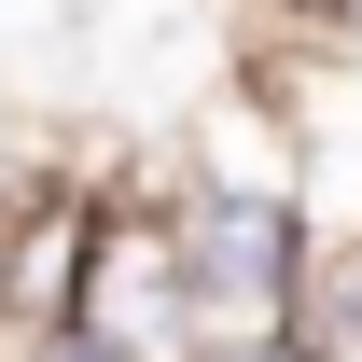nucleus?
I'll return each instance as SVG.
<instances>
[{
  "mask_svg": "<svg viewBox=\"0 0 362 362\" xmlns=\"http://www.w3.org/2000/svg\"><path fill=\"white\" fill-rule=\"evenodd\" d=\"M153 195H168V251H181V293H195V362L307 334V307H320V223H307V195H237V181L168 168V153H153Z\"/></svg>",
  "mask_w": 362,
  "mask_h": 362,
  "instance_id": "nucleus-1",
  "label": "nucleus"
},
{
  "mask_svg": "<svg viewBox=\"0 0 362 362\" xmlns=\"http://www.w3.org/2000/svg\"><path fill=\"white\" fill-rule=\"evenodd\" d=\"M98 349L126 362H195V293H181V251H168V195H153V153L112 168V209H98V251H84V307H70Z\"/></svg>",
  "mask_w": 362,
  "mask_h": 362,
  "instance_id": "nucleus-2",
  "label": "nucleus"
},
{
  "mask_svg": "<svg viewBox=\"0 0 362 362\" xmlns=\"http://www.w3.org/2000/svg\"><path fill=\"white\" fill-rule=\"evenodd\" d=\"M307 334H320L334 362H362V223L320 237V307H307Z\"/></svg>",
  "mask_w": 362,
  "mask_h": 362,
  "instance_id": "nucleus-3",
  "label": "nucleus"
},
{
  "mask_svg": "<svg viewBox=\"0 0 362 362\" xmlns=\"http://www.w3.org/2000/svg\"><path fill=\"white\" fill-rule=\"evenodd\" d=\"M28 362H126V349H98L84 320H70V334H28Z\"/></svg>",
  "mask_w": 362,
  "mask_h": 362,
  "instance_id": "nucleus-4",
  "label": "nucleus"
},
{
  "mask_svg": "<svg viewBox=\"0 0 362 362\" xmlns=\"http://www.w3.org/2000/svg\"><path fill=\"white\" fill-rule=\"evenodd\" d=\"M209 362H334L320 334H279V349H209Z\"/></svg>",
  "mask_w": 362,
  "mask_h": 362,
  "instance_id": "nucleus-5",
  "label": "nucleus"
}]
</instances>
